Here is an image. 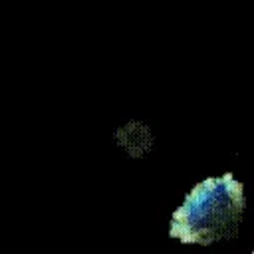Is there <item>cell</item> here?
<instances>
[{
    "mask_svg": "<svg viewBox=\"0 0 254 254\" xmlns=\"http://www.w3.org/2000/svg\"><path fill=\"white\" fill-rule=\"evenodd\" d=\"M244 210L242 185L230 175L198 183L175 210L171 236L185 244H212L230 238Z\"/></svg>",
    "mask_w": 254,
    "mask_h": 254,
    "instance_id": "1",
    "label": "cell"
}]
</instances>
